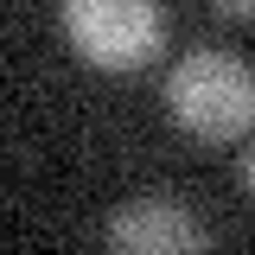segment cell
Returning <instances> with one entry per match:
<instances>
[{
  "label": "cell",
  "instance_id": "cell-3",
  "mask_svg": "<svg viewBox=\"0 0 255 255\" xmlns=\"http://www.w3.org/2000/svg\"><path fill=\"white\" fill-rule=\"evenodd\" d=\"M102 243L122 255H191L211 243V230L191 217L179 198H128L115 217L102 223Z\"/></svg>",
  "mask_w": 255,
  "mask_h": 255
},
{
  "label": "cell",
  "instance_id": "cell-4",
  "mask_svg": "<svg viewBox=\"0 0 255 255\" xmlns=\"http://www.w3.org/2000/svg\"><path fill=\"white\" fill-rule=\"evenodd\" d=\"M223 19H255V0H211Z\"/></svg>",
  "mask_w": 255,
  "mask_h": 255
},
{
  "label": "cell",
  "instance_id": "cell-2",
  "mask_svg": "<svg viewBox=\"0 0 255 255\" xmlns=\"http://www.w3.org/2000/svg\"><path fill=\"white\" fill-rule=\"evenodd\" d=\"M58 26L90 70L128 77L166 51V0H58Z\"/></svg>",
  "mask_w": 255,
  "mask_h": 255
},
{
  "label": "cell",
  "instance_id": "cell-5",
  "mask_svg": "<svg viewBox=\"0 0 255 255\" xmlns=\"http://www.w3.org/2000/svg\"><path fill=\"white\" fill-rule=\"evenodd\" d=\"M236 185H243V191H249V198H255V147H249V153H243V159H236Z\"/></svg>",
  "mask_w": 255,
  "mask_h": 255
},
{
  "label": "cell",
  "instance_id": "cell-1",
  "mask_svg": "<svg viewBox=\"0 0 255 255\" xmlns=\"http://www.w3.org/2000/svg\"><path fill=\"white\" fill-rule=\"evenodd\" d=\"M166 115L204 147H236L255 134V70L236 51L198 45L166 70Z\"/></svg>",
  "mask_w": 255,
  "mask_h": 255
}]
</instances>
